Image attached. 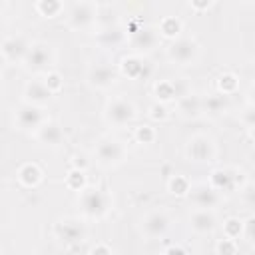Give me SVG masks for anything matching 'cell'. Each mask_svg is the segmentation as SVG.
Returning a JSON list of instances; mask_svg holds the SVG:
<instances>
[{"mask_svg":"<svg viewBox=\"0 0 255 255\" xmlns=\"http://www.w3.org/2000/svg\"><path fill=\"white\" fill-rule=\"evenodd\" d=\"M241 175H243V173H241L237 167H215V169H211L207 183L223 195V193H227V191L239 189V187L245 183V181H241Z\"/></svg>","mask_w":255,"mask_h":255,"instance_id":"5bb4252c","label":"cell"},{"mask_svg":"<svg viewBox=\"0 0 255 255\" xmlns=\"http://www.w3.org/2000/svg\"><path fill=\"white\" fill-rule=\"evenodd\" d=\"M120 14L114 6H100V12H98V24H96V30L100 28H112V26H120Z\"/></svg>","mask_w":255,"mask_h":255,"instance_id":"83f0119b","label":"cell"},{"mask_svg":"<svg viewBox=\"0 0 255 255\" xmlns=\"http://www.w3.org/2000/svg\"><path fill=\"white\" fill-rule=\"evenodd\" d=\"M193 12H205V10H209L211 6H213V2H189L187 4Z\"/></svg>","mask_w":255,"mask_h":255,"instance_id":"b9f144b4","label":"cell"},{"mask_svg":"<svg viewBox=\"0 0 255 255\" xmlns=\"http://www.w3.org/2000/svg\"><path fill=\"white\" fill-rule=\"evenodd\" d=\"M46 122H50V116L46 112V108H38V106H32V104H20L16 110H14V126L16 129L20 131H26V133H36Z\"/></svg>","mask_w":255,"mask_h":255,"instance_id":"9c48e42d","label":"cell"},{"mask_svg":"<svg viewBox=\"0 0 255 255\" xmlns=\"http://www.w3.org/2000/svg\"><path fill=\"white\" fill-rule=\"evenodd\" d=\"M239 120H241V124H243L247 129L253 128V126H255V106H247V108L241 112Z\"/></svg>","mask_w":255,"mask_h":255,"instance_id":"74e56055","label":"cell"},{"mask_svg":"<svg viewBox=\"0 0 255 255\" xmlns=\"http://www.w3.org/2000/svg\"><path fill=\"white\" fill-rule=\"evenodd\" d=\"M34 137H36L42 145H46V147H60V145L66 141V135H64L62 126H60L58 122H54V120L46 122V124L34 133Z\"/></svg>","mask_w":255,"mask_h":255,"instance_id":"7402d4cb","label":"cell"},{"mask_svg":"<svg viewBox=\"0 0 255 255\" xmlns=\"http://www.w3.org/2000/svg\"><path fill=\"white\" fill-rule=\"evenodd\" d=\"M155 28H157V32H159L161 38H167L169 42H173V40H177V38L181 36V32H183V22H181L177 16H163Z\"/></svg>","mask_w":255,"mask_h":255,"instance_id":"d4e9b609","label":"cell"},{"mask_svg":"<svg viewBox=\"0 0 255 255\" xmlns=\"http://www.w3.org/2000/svg\"><path fill=\"white\" fill-rule=\"evenodd\" d=\"M191 181L183 175V173H173L169 179H167V191L175 197H187L189 191H191Z\"/></svg>","mask_w":255,"mask_h":255,"instance_id":"4316f807","label":"cell"},{"mask_svg":"<svg viewBox=\"0 0 255 255\" xmlns=\"http://www.w3.org/2000/svg\"><path fill=\"white\" fill-rule=\"evenodd\" d=\"M54 94L52 90L46 86V82L42 78H32L26 82L24 90H22V100L24 104H32V106H38V108H46L50 102H52Z\"/></svg>","mask_w":255,"mask_h":255,"instance_id":"2e32d148","label":"cell"},{"mask_svg":"<svg viewBox=\"0 0 255 255\" xmlns=\"http://www.w3.org/2000/svg\"><path fill=\"white\" fill-rule=\"evenodd\" d=\"M187 197L191 199V203H193L195 209H209V211H215V207H217V205L221 203V199H223V195H221L217 189H213L207 181L195 183V185L191 187V191H189Z\"/></svg>","mask_w":255,"mask_h":255,"instance_id":"9a60e30c","label":"cell"},{"mask_svg":"<svg viewBox=\"0 0 255 255\" xmlns=\"http://www.w3.org/2000/svg\"><path fill=\"white\" fill-rule=\"evenodd\" d=\"M247 133H249V137L255 141V126H253V128H249V129H247Z\"/></svg>","mask_w":255,"mask_h":255,"instance_id":"ee69618b","label":"cell"},{"mask_svg":"<svg viewBox=\"0 0 255 255\" xmlns=\"http://www.w3.org/2000/svg\"><path fill=\"white\" fill-rule=\"evenodd\" d=\"M237 241L229 239V237H221L215 243V253L217 255H237Z\"/></svg>","mask_w":255,"mask_h":255,"instance_id":"e575fe53","label":"cell"},{"mask_svg":"<svg viewBox=\"0 0 255 255\" xmlns=\"http://www.w3.org/2000/svg\"><path fill=\"white\" fill-rule=\"evenodd\" d=\"M161 255H187V251H185V247H181L179 243H171V245H167V247L163 249Z\"/></svg>","mask_w":255,"mask_h":255,"instance_id":"f35d334b","label":"cell"},{"mask_svg":"<svg viewBox=\"0 0 255 255\" xmlns=\"http://www.w3.org/2000/svg\"><path fill=\"white\" fill-rule=\"evenodd\" d=\"M52 233L64 245H78V243H82L86 239L88 229H86L84 219L74 217V215H68V217H60V219L54 221Z\"/></svg>","mask_w":255,"mask_h":255,"instance_id":"30bf717a","label":"cell"},{"mask_svg":"<svg viewBox=\"0 0 255 255\" xmlns=\"http://www.w3.org/2000/svg\"><path fill=\"white\" fill-rule=\"evenodd\" d=\"M98 12H100V4L98 2H72L66 6V26L74 32H88L92 28H96L98 24Z\"/></svg>","mask_w":255,"mask_h":255,"instance_id":"3957f363","label":"cell"},{"mask_svg":"<svg viewBox=\"0 0 255 255\" xmlns=\"http://www.w3.org/2000/svg\"><path fill=\"white\" fill-rule=\"evenodd\" d=\"M112 205L114 199L108 189L88 185L84 191L78 193V207L86 219H104L112 211Z\"/></svg>","mask_w":255,"mask_h":255,"instance_id":"6da1fadb","label":"cell"},{"mask_svg":"<svg viewBox=\"0 0 255 255\" xmlns=\"http://www.w3.org/2000/svg\"><path fill=\"white\" fill-rule=\"evenodd\" d=\"M249 255H255V245L251 247V253H249Z\"/></svg>","mask_w":255,"mask_h":255,"instance_id":"f6af8a7d","label":"cell"},{"mask_svg":"<svg viewBox=\"0 0 255 255\" xmlns=\"http://www.w3.org/2000/svg\"><path fill=\"white\" fill-rule=\"evenodd\" d=\"M90 255H112V249H110L106 243H96V245L90 249Z\"/></svg>","mask_w":255,"mask_h":255,"instance_id":"ab89813d","label":"cell"},{"mask_svg":"<svg viewBox=\"0 0 255 255\" xmlns=\"http://www.w3.org/2000/svg\"><path fill=\"white\" fill-rule=\"evenodd\" d=\"M32 40L26 34H8L2 40V60L6 66H24V60L32 48Z\"/></svg>","mask_w":255,"mask_h":255,"instance_id":"8fae6325","label":"cell"},{"mask_svg":"<svg viewBox=\"0 0 255 255\" xmlns=\"http://www.w3.org/2000/svg\"><path fill=\"white\" fill-rule=\"evenodd\" d=\"M34 10L42 16V18H58L62 14H66V4L58 2V0H38L34 4Z\"/></svg>","mask_w":255,"mask_h":255,"instance_id":"484cf974","label":"cell"},{"mask_svg":"<svg viewBox=\"0 0 255 255\" xmlns=\"http://www.w3.org/2000/svg\"><path fill=\"white\" fill-rule=\"evenodd\" d=\"M245 96H247V104H249V106H255V82L249 86V90H247Z\"/></svg>","mask_w":255,"mask_h":255,"instance_id":"7bdbcfd3","label":"cell"},{"mask_svg":"<svg viewBox=\"0 0 255 255\" xmlns=\"http://www.w3.org/2000/svg\"><path fill=\"white\" fill-rule=\"evenodd\" d=\"M116 80H118V70L108 62L90 64L86 70V82L92 90L106 92L116 84Z\"/></svg>","mask_w":255,"mask_h":255,"instance_id":"4fadbf2b","label":"cell"},{"mask_svg":"<svg viewBox=\"0 0 255 255\" xmlns=\"http://www.w3.org/2000/svg\"><path fill=\"white\" fill-rule=\"evenodd\" d=\"M137 120V106L124 94L112 96L104 106V122L110 128H126Z\"/></svg>","mask_w":255,"mask_h":255,"instance_id":"7a4b0ae2","label":"cell"},{"mask_svg":"<svg viewBox=\"0 0 255 255\" xmlns=\"http://www.w3.org/2000/svg\"><path fill=\"white\" fill-rule=\"evenodd\" d=\"M183 153L191 163H213L217 159V143L209 133H193L187 137Z\"/></svg>","mask_w":255,"mask_h":255,"instance_id":"ba28073f","label":"cell"},{"mask_svg":"<svg viewBox=\"0 0 255 255\" xmlns=\"http://www.w3.org/2000/svg\"><path fill=\"white\" fill-rule=\"evenodd\" d=\"M96 44L104 50H116L128 44V30L120 24V26H112V28H100L96 30Z\"/></svg>","mask_w":255,"mask_h":255,"instance_id":"ffe728a7","label":"cell"},{"mask_svg":"<svg viewBox=\"0 0 255 255\" xmlns=\"http://www.w3.org/2000/svg\"><path fill=\"white\" fill-rule=\"evenodd\" d=\"M227 110H229V96H225L221 92L203 96V114L217 118V116H223Z\"/></svg>","mask_w":255,"mask_h":255,"instance_id":"cb8c5ba5","label":"cell"},{"mask_svg":"<svg viewBox=\"0 0 255 255\" xmlns=\"http://www.w3.org/2000/svg\"><path fill=\"white\" fill-rule=\"evenodd\" d=\"M72 167H74V169H82V171H86V167H88V161H86V157H84L82 153H80V155L76 153V155L72 157Z\"/></svg>","mask_w":255,"mask_h":255,"instance_id":"60d3db41","label":"cell"},{"mask_svg":"<svg viewBox=\"0 0 255 255\" xmlns=\"http://www.w3.org/2000/svg\"><path fill=\"white\" fill-rule=\"evenodd\" d=\"M243 235V219L239 217H227L223 221V237H229V239H241Z\"/></svg>","mask_w":255,"mask_h":255,"instance_id":"4dcf8cb0","label":"cell"},{"mask_svg":"<svg viewBox=\"0 0 255 255\" xmlns=\"http://www.w3.org/2000/svg\"><path fill=\"white\" fill-rule=\"evenodd\" d=\"M56 58L58 56H56L54 46L48 44V42L38 40V42L32 44V48H30L26 60H24V70L34 74V76H38V78H42V76H46L48 72L54 70Z\"/></svg>","mask_w":255,"mask_h":255,"instance_id":"5b68a950","label":"cell"},{"mask_svg":"<svg viewBox=\"0 0 255 255\" xmlns=\"http://www.w3.org/2000/svg\"><path fill=\"white\" fill-rule=\"evenodd\" d=\"M64 183H66V187H68V189H72V191H76V193L84 191V189L88 187L86 171H82V169H74V167H72V169L68 171V175H66Z\"/></svg>","mask_w":255,"mask_h":255,"instance_id":"f546056e","label":"cell"},{"mask_svg":"<svg viewBox=\"0 0 255 255\" xmlns=\"http://www.w3.org/2000/svg\"><path fill=\"white\" fill-rule=\"evenodd\" d=\"M201 46L193 36H179L165 48V58L175 66H193L199 60Z\"/></svg>","mask_w":255,"mask_h":255,"instance_id":"52a82bcc","label":"cell"},{"mask_svg":"<svg viewBox=\"0 0 255 255\" xmlns=\"http://www.w3.org/2000/svg\"><path fill=\"white\" fill-rule=\"evenodd\" d=\"M133 137H135V141L137 143H153L155 139H157V131H155V128L153 126H149V124H143V126H137L135 129H133Z\"/></svg>","mask_w":255,"mask_h":255,"instance_id":"d6a6232c","label":"cell"},{"mask_svg":"<svg viewBox=\"0 0 255 255\" xmlns=\"http://www.w3.org/2000/svg\"><path fill=\"white\" fill-rule=\"evenodd\" d=\"M239 197H241V203H243L247 209H251V211L255 213V181H253V179L245 181V183L239 187Z\"/></svg>","mask_w":255,"mask_h":255,"instance_id":"1f68e13d","label":"cell"},{"mask_svg":"<svg viewBox=\"0 0 255 255\" xmlns=\"http://www.w3.org/2000/svg\"><path fill=\"white\" fill-rule=\"evenodd\" d=\"M187 225L195 235H213L219 227V219L215 211L209 209H193L187 217Z\"/></svg>","mask_w":255,"mask_h":255,"instance_id":"e0dca14e","label":"cell"},{"mask_svg":"<svg viewBox=\"0 0 255 255\" xmlns=\"http://www.w3.org/2000/svg\"><path fill=\"white\" fill-rule=\"evenodd\" d=\"M189 92V88L181 82V80H159V82H155V86H153V94H155V98H157V102H161V104H175L183 94H187Z\"/></svg>","mask_w":255,"mask_h":255,"instance_id":"ac0fdd59","label":"cell"},{"mask_svg":"<svg viewBox=\"0 0 255 255\" xmlns=\"http://www.w3.org/2000/svg\"><path fill=\"white\" fill-rule=\"evenodd\" d=\"M241 239H245L251 247L255 245V213H251L247 219H243V235Z\"/></svg>","mask_w":255,"mask_h":255,"instance_id":"8d00e7d4","label":"cell"},{"mask_svg":"<svg viewBox=\"0 0 255 255\" xmlns=\"http://www.w3.org/2000/svg\"><path fill=\"white\" fill-rule=\"evenodd\" d=\"M237 88H239V78H237V74H233V72H223V74H219V78H217V92H221V94H225V96H231V94L237 92Z\"/></svg>","mask_w":255,"mask_h":255,"instance_id":"f1b7e54d","label":"cell"},{"mask_svg":"<svg viewBox=\"0 0 255 255\" xmlns=\"http://www.w3.org/2000/svg\"><path fill=\"white\" fill-rule=\"evenodd\" d=\"M42 80L46 82V86L52 90V94L56 96L62 88H64V78H62V74L58 72V70H52V72H48L46 76H42Z\"/></svg>","mask_w":255,"mask_h":255,"instance_id":"d590c367","label":"cell"},{"mask_svg":"<svg viewBox=\"0 0 255 255\" xmlns=\"http://www.w3.org/2000/svg\"><path fill=\"white\" fill-rule=\"evenodd\" d=\"M16 177H18L20 185H24V187H38L44 181V171H42V167L38 163L28 161V163H22L18 167Z\"/></svg>","mask_w":255,"mask_h":255,"instance_id":"603a6c76","label":"cell"},{"mask_svg":"<svg viewBox=\"0 0 255 255\" xmlns=\"http://www.w3.org/2000/svg\"><path fill=\"white\" fill-rule=\"evenodd\" d=\"M169 227H171V215L163 207L149 209L139 219V231L145 239H159L169 231Z\"/></svg>","mask_w":255,"mask_h":255,"instance_id":"7c38bea8","label":"cell"},{"mask_svg":"<svg viewBox=\"0 0 255 255\" xmlns=\"http://www.w3.org/2000/svg\"><path fill=\"white\" fill-rule=\"evenodd\" d=\"M175 114L183 120H197L203 116V96L189 90L175 102Z\"/></svg>","mask_w":255,"mask_h":255,"instance_id":"d6986e66","label":"cell"},{"mask_svg":"<svg viewBox=\"0 0 255 255\" xmlns=\"http://www.w3.org/2000/svg\"><path fill=\"white\" fill-rule=\"evenodd\" d=\"M128 30V46L131 48V54L147 56L161 44V36L155 26L147 24H133Z\"/></svg>","mask_w":255,"mask_h":255,"instance_id":"8992f818","label":"cell"},{"mask_svg":"<svg viewBox=\"0 0 255 255\" xmlns=\"http://www.w3.org/2000/svg\"><path fill=\"white\" fill-rule=\"evenodd\" d=\"M147 116H149L153 122H165V120H169V116H171V110H169V106H167V104L155 102V104H151V106H149V110H147Z\"/></svg>","mask_w":255,"mask_h":255,"instance_id":"836d02e7","label":"cell"},{"mask_svg":"<svg viewBox=\"0 0 255 255\" xmlns=\"http://www.w3.org/2000/svg\"><path fill=\"white\" fill-rule=\"evenodd\" d=\"M120 72L129 78V80H139V78H145L149 74V66H147V60L145 56H139V54H128L122 58L120 62Z\"/></svg>","mask_w":255,"mask_h":255,"instance_id":"44dd1931","label":"cell"},{"mask_svg":"<svg viewBox=\"0 0 255 255\" xmlns=\"http://www.w3.org/2000/svg\"><path fill=\"white\" fill-rule=\"evenodd\" d=\"M126 157H128V147L118 137L104 135L94 145V159L104 169H114V167L122 165L126 161Z\"/></svg>","mask_w":255,"mask_h":255,"instance_id":"277c9868","label":"cell"}]
</instances>
